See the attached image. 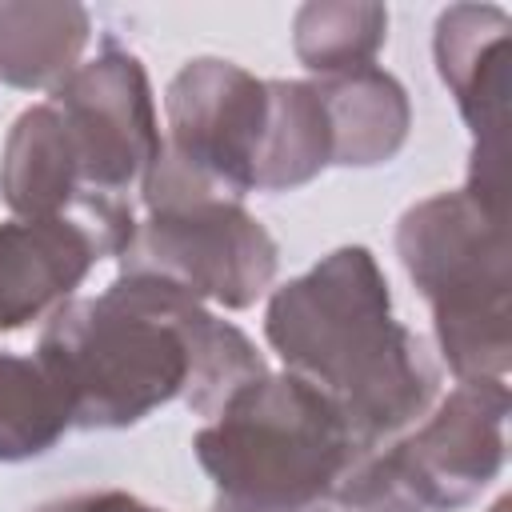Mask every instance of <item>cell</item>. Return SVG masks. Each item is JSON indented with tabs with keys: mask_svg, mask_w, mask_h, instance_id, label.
<instances>
[{
	"mask_svg": "<svg viewBox=\"0 0 512 512\" xmlns=\"http://www.w3.org/2000/svg\"><path fill=\"white\" fill-rule=\"evenodd\" d=\"M36 360L64 392L72 428H128L176 396L212 420L268 372L236 324L156 276H120L100 296L64 300Z\"/></svg>",
	"mask_w": 512,
	"mask_h": 512,
	"instance_id": "cell-1",
	"label": "cell"
},
{
	"mask_svg": "<svg viewBox=\"0 0 512 512\" xmlns=\"http://www.w3.org/2000/svg\"><path fill=\"white\" fill-rule=\"evenodd\" d=\"M264 336L292 376L332 400L360 456L400 440L440 396L428 344L392 316L388 280L360 244L336 248L280 284Z\"/></svg>",
	"mask_w": 512,
	"mask_h": 512,
	"instance_id": "cell-2",
	"label": "cell"
},
{
	"mask_svg": "<svg viewBox=\"0 0 512 512\" xmlns=\"http://www.w3.org/2000/svg\"><path fill=\"white\" fill-rule=\"evenodd\" d=\"M192 448L216 484L212 512H328L360 460L332 400L292 372L244 384Z\"/></svg>",
	"mask_w": 512,
	"mask_h": 512,
	"instance_id": "cell-3",
	"label": "cell"
},
{
	"mask_svg": "<svg viewBox=\"0 0 512 512\" xmlns=\"http://www.w3.org/2000/svg\"><path fill=\"white\" fill-rule=\"evenodd\" d=\"M396 252L432 308L436 344L456 384L508 380V212L488 208L464 188L428 196L400 216Z\"/></svg>",
	"mask_w": 512,
	"mask_h": 512,
	"instance_id": "cell-4",
	"label": "cell"
},
{
	"mask_svg": "<svg viewBox=\"0 0 512 512\" xmlns=\"http://www.w3.org/2000/svg\"><path fill=\"white\" fill-rule=\"evenodd\" d=\"M280 248L240 200H188L148 212L120 252V276H156L200 304L248 308L276 280Z\"/></svg>",
	"mask_w": 512,
	"mask_h": 512,
	"instance_id": "cell-5",
	"label": "cell"
},
{
	"mask_svg": "<svg viewBox=\"0 0 512 512\" xmlns=\"http://www.w3.org/2000/svg\"><path fill=\"white\" fill-rule=\"evenodd\" d=\"M48 100L68 128L80 168L76 212L96 200H124L164 148L144 64L108 44L96 60L76 64Z\"/></svg>",
	"mask_w": 512,
	"mask_h": 512,
	"instance_id": "cell-6",
	"label": "cell"
},
{
	"mask_svg": "<svg viewBox=\"0 0 512 512\" xmlns=\"http://www.w3.org/2000/svg\"><path fill=\"white\" fill-rule=\"evenodd\" d=\"M164 148L224 200L256 192V152L268 124V80H256L232 60H188L164 96Z\"/></svg>",
	"mask_w": 512,
	"mask_h": 512,
	"instance_id": "cell-7",
	"label": "cell"
},
{
	"mask_svg": "<svg viewBox=\"0 0 512 512\" xmlns=\"http://www.w3.org/2000/svg\"><path fill=\"white\" fill-rule=\"evenodd\" d=\"M508 32L512 20L496 4H452L436 20V72L456 96L476 136L468 188L488 208L508 212Z\"/></svg>",
	"mask_w": 512,
	"mask_h": 512,
	"instance_id": "cell-8",
	"label": "cell"
},
{
	"mask_svg": "<svg viewBox=\"0 0 512 512\" xmlns=\"http://www.w3.org/2000/svg\"><path fill=\"white\" fill-rule=\"evenodd\" d=\"M504 420H508V384L504 380H464L428 416L392 440L400 464L412 480L444 508L460 512L472 504L504 468Z\"/></svg>",
	"mask_w": 512,
	"mask_h": 512,
	"instance_id": "cell-9",
	"label": "cell"
},
{
	"mask_svg": "<svg viewBox=\"0 0 512 512\" xmlns=\"http://www.w3.org/2000/svg\"><path fill=\"white\" fill-rule=\"evenodd\" d=\"M108 256L100 236L76 216L4 220L0 224V332L52 316Z\"/></svg>",
	"mask_w": 512,
	"mask_h": 512,
	"instance_id": "cell-10",
	"label": "cell"
},
{
	"mask_svg": "<svg viewBox=\"0 0 512 512\" xmlns=\"http://www.w3.org/2000/svg\"><path fill=\"white\" fill-rule=\"evenodd\" d=\"M0 196L20 220L68 216L80 200V168L52 100L16 116L0 156Z\"/></svg>",
	"mask_w": 512,
	"mask_h": 512,
	"instance_id": "cell-11",
	"label": "cell"
},
{
	"mask_svg": "<svg viewBox=\"0 0 512 512\" xmlns=\"http://www.w3.org/2000/svg\"><path fill=\"white\" fill-rule=\"evenodd\" d=\"M312 84L328 112L332 164L372 168V164H388L404 148L412 108H408V92L400 88L396 76H388L384 68L372 64V68L312 80Z\"/></svg>",
	"mask_w": 512,
	"mask_h": 512,
	"instance_id": "cell-12",
	"label": "cell"
},
{
	"mask_svg": "<svg viewBox=\"0 0 512 512\" xmlns=\"http://www.w3.org/2000/svg\"><path fill=\"white\" fill-rule=\"evenodd\" d=\"M92 36V16L80 4L8 0L0 4V84L56 88L76 72Z\"/></svg>",
	"mask_w": 512,
	"mask_h": 512,
	"instance_id": "cell-13",
	"label": "cell"
},
{
	"mask_svg": "<svg viewBox=\"0 0 512 512\" xmlns=\"http://www.w3.org/2000/svg\"><path fill=\"white\" fill-rule=\"evenodd\" d=\"M332 164L328 112L312 80H268V124L256 152L252 184L260 192H288Z\"/></svg>",
	"mask_w": 512,
	"mask_h": 512,
	"instance_id": "cell-14",
	"label": "cell"
},
{
	"mask_svg": "<svg viewBox=\"0 0 512 512\" xmlns=\"http://www.w3.org/2000/svg\"><path fill=\"white\" fill-rule=\"evenodd\" d=\"M72 428V412L56 380L36 356L0 352V460H32Z\"/></svg>",
	"mask_w": 512,
	"mask_h": 512,
	"instance_id": "cell-15",
	"label": "cell"
},
{
	"mask_svg": "<svg viewBox=\"0 0 512 512\" xmlns=\"http://www.w3.org/2000/svg\"><path fill=\"white\" fill-rule=\"evenodd\" d=\"M384 36L388 12L380 4H304L292 24V48L320 80L372 68Z\"/></svg>",
	"mask_w": 512,
	"mask_h": 512,
	"instance_id": "cell-16",
	"label": "cell"
},
{
	"mask_svg": "<svg viewBox=\"0 0 512 512\" xmlns=\"http://www.w3.org/2000/svg\"><path fill=\"white\" fill-rule=\"evenodd\" d=\"M336 512H444L400 464L396 448L384 444L360 456L332 496Z\"/></svg>",
	"mask_w": 512,
	"mask_h": 512,
	"instance_id": "cell-17",
	"label": "cell"
},
{
	"mask_svg": "<svg viewBox=\"0 0 512 512\" xmlns=\"http://www.w3.org/2000/svg\"><path fill=\"white\" fill-rule=\"evenodd\" d=\"M36 512H164V508H152L120 488H100V492H76V496H64V500H52Z\"/></svg>",
	"mask_w": 512,
	"mask_h": 512,
	"instance_id": "cell-18",
	"label": "cell"
},
{
	"mask_svg": "<svg viewBox=\"0 0 512 512\" xmlns=\"http://www.w3.org/2000/svg\"><path fill=\"white\" fill-rule=\"evenodd\" d=\"M508 508H512V500H508V496H500V500H496L488 512H508Z\"/></svg>",
	"mask_w": 512,
	"mask_h": 512,
	"instance_id": "cell-19",
	"label": "cell"
}]
</instances>
